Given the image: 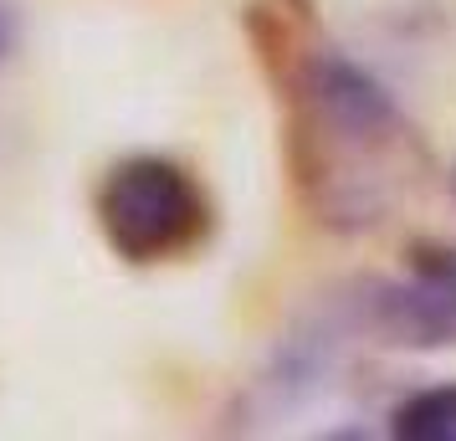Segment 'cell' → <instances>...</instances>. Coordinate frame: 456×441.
Masks as SVG:
<instances>
[{
	"label": "cell",
	"instance_id": "6da1fadb",
	"mask_svg": "<svg viewBox=\"0 0 456 441\" xmlns=\"http://www.w3.org/2000/svg\"><path fill=\"white\" fill-rule=\"evenodd\" d=\"M267 57L288 118L292 185L313 221L349 236L390 221L420 180V139L395 93L349 52L292 31L282 16Z\"/></svg>",
	"mask_w": 456,
	"mask_h": 441
},
{
	"label": "cell",
	"instance_id": "7a4b0ae2",
	"mask_svg": "<svg viewBox=\"0 0 456 441\" xmlns=\"http://www.w3.org/2000/svg\"><path fill=\"white\" fill-rule=\"evenodd\" d=\"M93 221L118 262L159 267L190 257L210 236V200L180 159L124 154L93 190Z\"/></svg>",
	"mask_w": 456,
	"mask_h": 441
},
{
	"label": "cell",
	"instance_id": "3957f363",
	"mask_svg": "<svg viewBox=\"0 0 456 441\" xmlns=\"http://www.w3.org/2000/svg\"><path fill=\"white\" fill-rule=\"evenodd\" d=\"M359 323L390 349H456V247L420 241L405 267L359 298Z\"/></svg>",
	"mask_w": 456,
	"mask_h": 441
},
{
	"label": "cell",
	"instance_id": "277c9868",
	"mask_svg": "<svg viewBox=\"0 0 456 441\" xmlns=\"http://www.w3.org/2000/svg\"><path fill=\"white\" fill-rule=\"evenodd\" d=\"M390 437L400 441H456V380L411 390L390 411Z\"/></svg>",
	"mask_w": 456,
	"mask_h": 441
},
{
	"label": "cell",
	"instance_id": "5b68a950",
	"mask_svg": "<svg viewBox=\"0 0 456 441\" xmlns=\"http://www.w3.org/2000/svg\"><path fill=\"white\" fill-rule=\"evenodd\" d=\"M11 46H16V16H11V5L0 0V62L11 57Z\"/></svg>",
	"mask_w": 456,
	"mask_h": 441
},
{
	"label": "cell",
	"instance_id": "8992f818",
	"mask_svg": "<svg viewBox=\"0 0 456 441\" xmlns=\"http://www.w3.org/2000/svg\"><path fill=\"white\" fill-rule=\"evenodd\" d=\"M452 200H456V169H452Z\"/></svg>",
	"mask_w": 456,
	"mask_h": 441
}]
</instances>
